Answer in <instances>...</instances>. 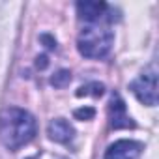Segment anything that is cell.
Here are the masks:
<instances>
[{
  "label": "cell",
  "mask_w": 159,
  "mask_h": 159,
  "mask_svg": "<svg viewBox=\"0 0 159 159\" xmlns=\"http://www.w3.org/2000/svg\"><path fill=\"white\" fill-rule=\"evenodd\" d=\"M129 88L142 105L153 107L157 103V69L155 66L146 67L129 84Z\"/></svg>",
  "instance_id": "obj_3"
},
{
  "label": "cell",
  "mask_w": 159,
  "mask_h": 159,
  "mask_svg": "<svg viewBox=\"0 0 159 159\" xmlns=\"http://www.w3.org/2000/svg\"><path fill=\"white\" fill-rule=\"evenodd\" d=\"M69 83H71V71L69 69H58L51 77V84L54 88H66Z\"/></svg>",
  "instance_id": "obj_9"
},
{
  "label": "cell",
  "mask_w": 159,
  "mask_h": 159,
  "mask_svg": "<svg viewBox=\"0 0 159 159\" xmlns=\"http://www.w3.org/2000/svg\"><path fill=\"white\" fill-rule=\"evenodd\" d=\"M114 43V34L109 28V25L96 23V25H86L77 38V49L84 58L99 60L105 58Z\"/></svg>",
  "instance_id": "obj_2"
},
{
  "label": "cell",
  "mask_w": 159,
  "mask_h": 159,
  "mask_svg": "<svg viewBox=\"0 0 159 159\" xmlns=\"http://www.w3.org/2000/svg\"><path fill=\"white\" fill-rule=\"evenodd\" d=\"M47 135L51 140L54 142H60V144H69L73 139H75V129L73 125L64 120V118H54L49 122L47 125Z\"/></svg>",
  "instance_id": "obj_7"
},
{
  "label": "cell",
  "mask_w": 159,
  "mask_h": 159,
  "mask_svg": "<svg viewBox=\"0 0 159 159\" xmlns=\"http://www.w3.org/2000/svg\"><path fill=\"white\" fill-rule=\"evenodd\" d=\"M109 120H111V127L112 129H133L135 127V122L133 118L127 114V109H125V103L124 99L114 92L111 96V103H109Z\"/></svg>",
  "instance_id": "obj_6"
},
{
  "label": "cell",
  "mask_w": 159,
  "mask_h": 159,
  "mask_svg": "<svg viewBox=\"0 0 159 159\" xmlns=\"http://www.w3.org/2000/svg\"><path fill=\"white\" fill-rule=\"evenodd\" d=\"M28 159H64L60 155H52V153H38V155H32Z\"/></svg>",
  "instance_id": "obj_11"
},
{
  "label": "cell",
  "mask_w": 159,
  "mask_h": 159,
  "mask_svg": "<svg viewBox=\"0 0 159 159\" xmlns=\"http://www.w3.org/2000/svg\"><path fill=\"white\" fill-rule=\"evenodd\" d=\"M41 39H43V41H47V47H49V49H54V47H56V41H54V39H51L49 36H41Z\"/></svg>",
  "instance_id": "obj_13"
},
{
  "label": "cell",
  "mask_w": 159,
  "mask_h": 159,
  "mask_svg": "<svg viewBox=\"0 0 159 159\" xmlns=\"http://www.w3.org/2000/svg\"><path fill=\"white\" fill-rule=\"evenodd\" d=\"M103 92H105V86L101 84V83H88V84H84V86H81L77 90V96L79 98H83V96H94V98H99V96H103Z\"/></svg>",
  "instance_id": "obj_8"
},
{
  "label": "cell",
  "mask_w": 159,
  "mask_h": 159,
  "mask_svg": "<svg viewBox=\"0 0 159 159\" xmlns=\"http://www.w3.org/2000/svg\"><path fill=\"white\" fill-rule=\"evenodd\" d=\"M144 146L139 140H131V139H122L112 142L107 152H105V159H139L142 153Z\"/></svg>",
  "instance_id": "obj_5"
},
{
  "label": "cell",
  "mask_w": 159,
  "mask_h": 159,
  "mask_svg": "<svg viewBox=\"0 0 159 159\" xmlns=\"http://www.w3.org/2000/svg\"><path fill=\"white\" fill-rule=\"evenodd\" d=\"M36 66H38L39 69L47 67V56H38V60H36Z\"/></svg>",
  "instance_id": "obj_12"
},
{
  "label": "cell",
  "mask_w": 159,
  "mask_h": 159,
  "mask_svg": "<svg viewBox=\"0 0 159 159\" xmlns=\"http://www.w3.org/2000/svg\"><path fill=\"white\" fill-rule=\"evenodd\" d=\"M0 6H2V4H0Z\"/></svg>",
  "instance_id": "obj_14"
},
{
  "label": "cell",
  "mask_w": 159,
  "mask_h": 159,
  "mask_svg": "<svg viewBox=\"0 0 159 159\" xmlns=\"http://www.w3.org/2000/svg\"><path fill=\"white\" fill-rule=\"evenodd\" d=\"M112 11L114 10L105 2H79L77 4L79 19L84 21L86 25H96V23L111 25L114 23V19H118L116 15H112Z\"/></svg>",
  "instance_id": "obj_4"
},
{
  "label": "cell",
  "mask_w": 159,
  "mask_h": 159,
  "mask_svg": "<svg viewBox=\"0 0 159 159\" xmlns=\"http://www.w3.org/2000/svg\"><path fill=\"white\" fill-rule=\"evenodd\" d=\"M94 116H96V111L92 107H84V109L75 111V118H79V120H92Z\"/></svg>",
  "instance_id": "obj_10"
},
{
  "label": "cell",
  "mask_w": 159,
  "mask_h": 159,
  "mask_svg": "<svg viewBox=\"0 0 159 159\" xmlns=\"http://www.w3.org/2000/svg\"><path fill=\"white\" fill-rule=\"evenodd\" d=\"M38 131V124L36 118L19 107H10L0 112V140L2 144L11 150L17 152L23 146H26Z\"/></svg>",
  "instance_id": "obj_1"
}]
</instances>
